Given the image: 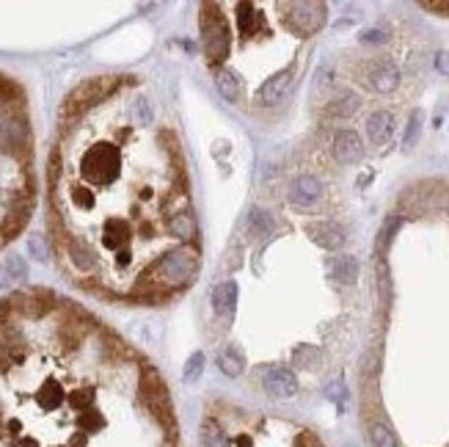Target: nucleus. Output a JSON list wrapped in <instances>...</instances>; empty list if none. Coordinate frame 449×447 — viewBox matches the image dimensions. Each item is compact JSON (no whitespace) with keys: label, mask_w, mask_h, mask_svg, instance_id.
<instances>
[{"label":"nucleus","mask_w":449,"mask_h":447,"mask_svg":"<svg viewBox=\"0 0 449 447\" xmlns=\"http://www.w3.org/2000/svg\"><path fill=\"white\" fill-rule=\"evenodd\" d=\"M47 237L63 277L110 304H168L199 279L182 138L143 78H88L63 100L47 160Z\"/></svg>","instance_id":"obj_1"},{"label":"nucleus","mask_w":449,"mask_h":447,"mask_svg":"<svg viewBox=\"0 0 449 447\" xmlns=\"http://www.w3.org/2000/svg\"><path fill=\"white\" fill-rule=\"evenodd\" d=\"M0 447H180L158 367L47 287L0 298Z\"/></svg>","instance_id":"obj_2"},{"label":"nucleus","mask_w":449,"mask_h":447,"mask_svg":"<svg viewBox=\"0 0 449 447\" xmlns=\"http://www.w3.org/2000/svg\"><path fill=\"white\" fill-rule=\"evenodd\" d=\"M36 205V149L28 94L0 72V249L31 221Z\"/></svg>","instance_id":"obj_3"},{"label":"nucleus","mask_w":449,"mask_h":447,"mask_svg":"<svg viewBox=\"0 0 449 447\" xmlns=\"http://www.w3.org/2000/svg\"><path fill=\"white\" fill-rule=\"evenodd\" d=\"M202 447H323L314 433L270 414H254L224 401L207 406Z\"/></svg>","instance_id":"obj_4"},{"label":"nucleus","mask_w":449,"mask_h":447,"mask_svg":"<svg viewBox=\"0 0 449 447\" xmlns=\"http://www.w3.org/2000/svg\"><path fill=\"white\" fill-rule=\"evenodd\" d=\"M265 389L273 398H289V395H295L298 381H295V376H292L289 370L276 367V370H270L265 376Z\"/></svg>","instance_id":"obj_5"},{"label":"nucleus","mask_w":449,"mask_h":447,"mask_svg":"<svg viewBox=\"0 0 449 447\" xmlns=\"http://www.w3.org/2000/svg\"><path fill=\"white\" fill-rule=\"evenodd\" d=\"M336 158L339 160H345V163H353V160H358L361 158V138L353 133V130H345V133H339L336 135Z\"/></svg>","instance_id":"obj_6"},{"label":"nucleus","mask_w":449,"mask_h":447,"mask_svg":"<svg viewBox=\"0 0 449 447\" xmlns=\"http://www.w3.org/2000/svg\"><path fill=\"white\" fill-rule=\"evenodd\" d=\"M367 133H369V141H372L375 147L386 144L388 135H391V116L383 113V111H381V113H375V116H369Z\"/></svg>","instance_id":"obj_7"},{"label":"nucleus","mask_w":449,"mask_h":447,"mask_svg":"<svg viewBox=\"0 0 449 447\" xmlns=\"http://www.w3.org/2000/svg\"><path fill=\"white\" fill-rule=\"evenodd\" d=\"M311 237L320 243V246H328V249H334V246H339L342 240H345V235L339 227H331V224H317V227H311L309 230Z\"/></svg>","instance_id":"obj_8"},{"label":"nucleus","mask_w":449,"mask_h":447,"mask_svg":"<svg viewBox=\"0 0 449 447\" xmlns=\"http://www.w3.org/2000/svg\"><path fill=\"white\" fill-rule=\"evenodd\" d=\"M372 86L378 91H391L397 86V69L391 64H378L372 69Z\"/></svg>","instance_id":"obj_9"},{"label":"nucleus","mask_w":449,"mask_h":447,"mask_svg":"<svg viewBox=\"0 0 449 447\" xmlns=\"http://www.w3.org/2000/svg\"><path fill=\"white\" fill-rule=\"evenodd\" d=\"M317 196H320V183H317L314 177H301V180H298V185H295L292 199H295V202H301V205H306V202H314Z\"/></svg>","instance_id":"obj_10"},{"label":"nucleus","mask_w":449,"mask_h":447,"mask_svg":"<svg viewBox=\"0 0 449 447\" xmlns=\"http://www.w3.org/2000/svg\"><path fill=\"white\" fill-rule=\"evenodd\" d=\"M369 442H372V447H400L397 436L391 433V428L386 423H372L369 426Z\"/></svg>","instance_id":"obj_11"},{"label":"nucleus","mask_w":449,"mask_h":447,"mask_svg":"<svg viewBox=\"0 0 449 447\" xmlns=\"http://www.w3.org/2000/svg\"><path fill=\"white\" fill-rule=\"evenodd\" d=\"M331 274H334V279H339V282H353L356 274H358V265H356L353 257H336L331 262Z\"/></svg>","instance_id":"obj_12"},{"label":"nucleus","mask_w":449,"mask_h":447,"mask_svg":"<svg viewBox=\"0 0 449 447\" xmlns=\"http://www.w3.org/2000/svg\"><path fill=\"white\" fill-rule=\"evenodd\" d=\"M221 367H224L226 376H237V373L243 370V362H240V359H234V348H232V351H226L224 356H221Z\"/></svg>","instance_id":"obj_13"},{"label":"nucleus","mask_w":449,"mask_h":447,"mask_svg":"<svg viewBox=\"0 0 449 447\" xmlns=\"http://www.w3.org/2000/svg\"><path fill=\"white\" fill-rule=\"evenodd\" d=\"M425 9H430V11H447L449 14V3H425Z\"/></svg>","instance_id":"obj_14"},{"label":"nucleus","mask_w":449,"mask_h":447,"mask_svg":"<svg viewBox=\"0 0 449 447\" xmlns=\"http://www.w3.org/2000/svg\"><path fill=\"white\" fill-rule=\"evenodd\" d=\"M438 69L449 72V56H438Z\"/></svg>","instance_id":"obj_15"}]
</instances>
